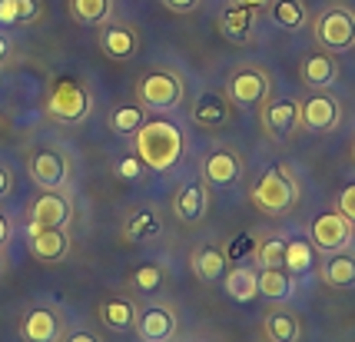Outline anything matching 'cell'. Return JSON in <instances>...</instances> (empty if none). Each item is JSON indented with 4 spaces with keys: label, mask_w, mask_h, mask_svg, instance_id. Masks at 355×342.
<instances>
[{
    "label": "cell",
    "mask_w": 355,
    "mask_h": 342,
    "mask_svg": "<svg viewBox=\"0 0 355 342\" xmlns=\"http://www.w3.org/2000/svg\"><path fill=\"white\" fill-rule=\"evenodd\" d=\"M146 123V110L143 103H120L110 110V130L120 137H137V130Z\"/></svg>",
    "instance_id": "83f0119b"
},
{
    "label": "cell",
    "mask_w": 355,
    "mask_h": 342,
    "mask_svg": "<svg viewBox=\"0 0 355 342\" xmlns=\"http://www.w3.org/2000/svg\"><path fill=\"white\" fill-rule=\"evenodd\" d=\"M352 236H355V226L345 216H342L339 210L322 213V216H315L309 223V243L315 246V253H325V256L349 249Z\"/></svg>",
    "instance_id": "8992f818"
},
{
    "label": "cell",
    "mask_w": 355,
    "mask_h": 342,
    "mask_svg": "<svg viewBox=\"0 0 355 342\" xmlns=\"http://www.w3.org/2000/svg\"><path fill=\"white\" fill-rule=\"evenodd\" d=\"M263 126H266V133H272L276 140L295 137L302 130L299 100H293V96H269L263 103Z\"/></svg>",
    "instance_id": "9c48e42d"
},
{
    "label": "cell",
    "mask_w": 355,
    "mask_h": 342,
    "mask_svg": "<svg viewBox=\"0 0 355 342\" xmlns=\"http://www.w3.org/2000/svg\"><path fill=\"white\" fill-rule=\"evenodd\" d=\"M20 24V0H0V27Z\"/></svg>",
    "instance_id": "d590c367"
},
{
    "label": "cell",
    "mask_w": 355,
    "mask_h": 342,
    "mask_svg": "<svg viewBox=\"0 0 355 342\" xmlns=\"http://www.w3.org/2000/svg\"><path fill=\"white\" fill-rule=\"evenodd\" d=\"M70 216H73V206H70L67 196L44 193L31 210V226H37V230H63L70 223Z\"/></svg>",
    "instance_id": "8fae6325"
},
{
    "label": "cell",
    "mask_w": 355,
    "mask_h": 342,
    "mask_svg": "<svg viewBox=\"0 0 355 342\" xmlns=\"http://www.w3.org/2000/svg\"><path fill=\"white\" fill-rule=\"evenodd\" d=\"M299 117H302V130L309 133H332L342 120V103L339 96H332L329 90H312L299 103Z\"/></svg>",
    "instance_id": "52a82bcc"
},
{
    "label": "cell",
    "mask_w": 355,
    "mask_h": 342,
    "mask_svg": "<svg viewBox=\"0 0 355 342\" xmlns=\"http://www.w3.org/2000/svg\"><path fill=\"white\" fill-rule=\"evenodd\" d=\"M10 183H14V180H10V173H7L3 166H0V200H3V196L10 193Z\"/></svg>",
    "instance_id": "ab89813d"
},
{
    "label": "cell",
    "mask_w": 355,
    "mask_h": 342,
    "mask_svg": "<svg viewBox=\"0 0 355 342\" xmlns=\"http://www.w3.org/2000/svg\"><path fill=\"white\" fill-rule=\"evenodd\" d=\"M315 40L329 53H345L355 47V14L349 7H329L315 20Z\"/></svg>",
    "instance_id": "5b68a950"
},
{
    "label": "cell",
    "mask_w": 355,
    "mask_h": 342,
    "mask_svg": "<svg viewBox=\"0 0 355 342\" xmlns=\"http://www.w3.org/2000/svg\"><path fill=\"white\" fill-rule=\"evenodd\" d=\"M3 239H7V219L0 216V243H3Z\"/></svg>",
    "instance_id": "7bdbcfd3"
},
{
    "label": "cell",
    "mask_w": 355,
    "mask_h": 342,
    "mask_svg": "<svg viewBox=\"0 0 355 342\" xmlns=\"http://www.w3.org/2000/svg\"><path fill=\"white\" fill-rule=\"evenodd\" d=\"M137 332L143 342H170L176 332V316L166 306H153L137 319Z\"/></svg>",
    "instance_id": "d6986e66"
},
{
    "label": "cell",
    "mask_w": 355,
    "mask_h": 342,
    "mask_svg": "<svg viewBox=\"0 0 355 342\" xmlns=\"http://www.w3.org/2000/svg\"><path fill=\"white\" fill-rule=\"evenodd\" d=\"M336 210H339L342 216L355 226V183H345V187L339 189V196H336Z\"/></svg>",
    "instance_id": "836d02e7"
},
{
    "label": "cell",
    "mask_w": 355,
    "mask_h": 342,
    "mask_svg": "<svg viewBox=\"0 0 355 342\" xmlns=\"http://www.w3.org/2000/svg\"><path fill=\"white\" fill-rule=\"evenodd\" d=\"M269 20L282 31H302L309 14L302 0H269Z\"/></svg>",
    "instance_id": "d4e9b609"
},
{
    "label": "cell",
    "mask_w": 355,
    "mask_h": 342,
    "mask_svg": "<svg viewBox=\"0 0 355 342\" xmlns=\"http://www.w3.org/2000/svg\"><path fill=\"white\" fill-rule=\"evenodd\" d=\"M60 336V319L53 309H33L24 319V339L27 342H57Z\"/></svg>",
    "instance_id": "cb8c5ba5"
},
{
    "label": "cell",
    "mask_w": 355,
    "mask_h": 342,
    "mask_svg": "<svg viewBox=\"0 0 355 342\" xmlns=\"http://www.w3.org/2000/svg\"><path fill=\"white\" fill-rule=\"evenodd\" d=\"M352 156H355V143H352Z\"/></svg>",
    "instance_id": "ee69618b"
},
{
    "label": "cell",
    "mask_w": 355,
    "mask_h": 342,
    "mask_svg": "<svg viewBox=\"0 0 355 342\" xmlns=\"http://www.w3.org/2000/svg\"><path fill=\"white\" fill-rule=\"evenodd\" d=\"M249 203L266 213V216H282V213H289L295 203H299V183H295V176L289 170H266L252 187H249Z\"/></svg>",
    "instance_id": "7a4b0ae2"
},
{
    "label": "cell",
    "mask_w": 355,
    "mask_h": 342,
    "mask_svg": "<svg viewBox=\"0 0 355 342\" xmlns=\"http://www.w3.org/2000/svg\"><path fill=\"white\" fill-rule=\"evenodd\" d=\"M223 289L232 302H252L259 296V286H256V269L249 266H236V269H226L223 276Z\"/></svg>",
    "instance_id": "603a6c76"
},
{
    "label": "cell",
    "mask_w": 355,
    "mask_h": 342,
    "mask_svg": "<svg viewBox=\"0 0 355 342\" xmlns=\"http://www.w3.org/2000/svg\"><path fill=\"white\" fill-rule=\"evenodd\" d=\"M116 176L126 180V183L139 180V176H143V160H139V156H123V160L116 163Z\"/></svg>",
    "instance_id": "e575fe53"
},
{
    "label": "cell",
    "mask_w": 355,
    "mask_h": 342,
    "mask_svg": "<svg viewBox=\"0 0 355 342\" xmlns=\"http://www.w3.org/2000/svg\"><path fill=\"white\" fill-rule=\"evenodd\" d=\"M252 31H256V10L230 3V7L219 14V33H223L230 44H249V40H252Z\"/></svg>",
    "instance_id": "e0dca14e"
},
{
    "label": "cell",
    "mask_w": 355,
    "mask_h": 342,
    "mask_svg": "<svg viewBox=\"0 0 355 342\" xmlns=\"http://www.w3.org/2000/svg\"><path fill=\"white\" fill-rule=\"evenodd\" d=\"M100 319H103L110 329L126 332L130 326H137V306L126 302V299H107V302L100 306Z\"/></svg>",
    "instance_id": "f1b7e54d"
},
{
    "label": "cell",
    "mask_w": 355,
    "mask_h": 342,
    "mask_svg": "<svg viewBox=\"0 0 355 342\" xmlns=\"http://www.w3.org/2000/svg\"><path fill=\"white\" fill-rule=\"evenodd\" d=\"M286 269H289V276H309L315 269V246L309 239H302V236L286 239Z\"/></svg>",
    "instance_id": "4316f807"
},
{
    "label": "cell",
    "mask_w": 355,
    "mask_h": 342,
    "mask_svg": "<svg viewBox=\"0 0 355 342\" xmlns=\"http://www.w3.org/2000/svg\"><path fill=\"white\" fill-rule=\"evenodd\" d=\"M67 342H100V339H96L93 332H77V336H70Z\"/></svg>",
    "instance_id": "60d3db41"
},
{
    "label": "cell",
    "mask_w": 355,
    "mask_h": 342,
    "mask_svg": "<svg viewBox=\"0 0 355 342\" xmlns=\"http://www.w3.org/2000/svg\"><path fill=\"white\" fill-rule=\"evenodd\" d=\"M133 282H137L139 293H156L159 282H163V269L156 263H143L137 273H133Z\"/></svg>",
    "instance_id": "d6a6232c"
},
{
    "label": "cell",
    "mask_w": 355,
    "mask_h": 342,
    "mask_svg": "<svg viewBox=\"0 0 355 342\" xmlns=\"http://www.w3.org/2000/svg\"><path fill=\"white\" fill-rule=\"evenodd\" d=\"M110 10H113V0H70V17L77 24H107Z\"/></svg>",
    "instance_id": "f546056e"
},
{
    "label": "cell",
    "mask_w": 355,
    "mask_h": 342,
    "mask_svg": "<svg viewBox=\"0 0 355 342\" xmlns=\"http://www.w3.org/2000/svg\"><path fill=\"white\" fill-rule=\"evenodd\" d=\"M183 130L176 123H166V120H146V123L137 130V156L143 160L146 170L166 173L180 163L183 156Z\"/></svg>",
    "instance_id": "6da1fadb"
},
{
    "label": "cell",
    "mask_w": 355,
    "mask_h": 342,
    "mask_svg": "<svg viewBox=\"0 0 355 342\" xmlns=\"http://www.w3.org/2000/svg\"><path fill=\"white\" fill-rule=\"evenodd\" d=\"M31 176L46 193H57V189L67 187V160L57 150H40L31 160Z\"/></svg>",
    "instance_id": "4fadbf2b"
},
{
    "label": "cell",
    "mask_w": 355,
    "mask_h": 342,
    "mask_svg": "<svg viewBox=\"0 0 355 342\" xmlns=\"http://www.w3.org/2000/svg\"><path fill=\"white\" fill-rule=\"evenodd\" d=\"M31 253L44 263H60L70 253V236H67V230H37V226H31Z\"/></svg>",
    "instance_id": "ac0fdd59"
},
{
    "label": "cell",
    "mask_w": 355,
    "mask_h": 342,
    "mask_svg": "<svg viewBox=\"0 0 355 342\" xmlns=\"http://www.w3.org/2000/svg\"><path fill=\"white\" fill-rule=\"evenodd\" d=\"M243 249H249V253H252V239H249V236H243V239H232L230 243V249H226V256H230V259H239V253H243Z\"/></svg>",
    "instance_id": "74e56055"
},
{
    "label": "cell",
    "mask_w": 355,
    "mask_h": 342,
    "mask_svg": "<svg viewBox=\"0 0 355 342\" xmlns=\"http://www.w3.org/2000/svg\"><path fill=\"white\" fill-rule=\"evenodd\" d=\"M209 210V189L202 180H193V183H183L173 196V213L183 219V223H200Z\"/></svg>",
    "instance_id": "9a60e30c"
},
{
    "label": "cell",
    "mask_w": 355,
    "mask_h": 342,
    "mask_svg": "<svg viewBox=\"0 0 355 342\" xmlns=\"http://www.w3.org/2000/svg\"><path fill=\"white\" fill-rule=\"evenodd\" d=\"M302 80L309 90H332L339 83V60L329 50H312L302 60Z\"/></svg>",
    "instance_id": "7c38bea8"
},
{
    "label": "cell",
    "mask_w": 355,
    "mask_h": 342,
    "mask_svg": "<svg viewBox=\"0 0 355 342\" xmlns=\"http://www.w3.org/2000/svg\"><path fill=\"white\" fill-rule=\"evenodd\" d=\"M7 50H10V44H7V40H3V37H0V60H3V57H7Z\"/></svg>",
    "instance_id": "b9f144b4"
},
{
    "label": "cell",
    "mask_w": 355,
    "mask_h": 342,
    "mask_svg": "<svg viewBox=\"0 0 355 342\" xmlns=\"http://www.w3.org/2000/svg\"><path fill=\"white\" fill-rule=\"evenodd\" d=\"M126 236L133 239V243H143V239H153L159 236V216H156L153 210H137L133 216L126 219Z\"/></svg>",
    "instance_id": "1f68e13d"
},
{
    "label": "cell",
    "mask_w": 355,
    "mask_h": 342,
    "mask_svg": "<svg viewBox=\"0 0 355 342\" xmlns=\"http://www.w3.org/2000/svg\"><path fill=\"white\" fill-rule=\"evenodd\" d=\"M239 176H243V160L226 146L213 150L202 160V183H209V187H232V183H239Z\"/></svg>",
    "instance_id": "30bf717a"
},
{
    "label": "cell",
    "mask_w": 355,
    "mask_h": 342,
    "mask_svg": "<svg viewBox=\"0 0 355 342\" xmlns=\"http://www.w3.org/2000/svg\"><path fill=\"white\" fill-rule=\"evenodd\" d=\"M230 117H232V103L230 96L219 94V90H206L193 103V123H200L202 130H219V126L230 123Z\"/></svg>",
    "instance_id": "5bb4252c"
},
{
    "label": "cell",
    "mask_w": 355,
    "mask_h": 342,
    "mask_svg": "<svg viewBox=\"0 0 355 342\" xmlns=\"http://www.w3.org/2000/svg\"><path fill=\"white\" fill-rule=\"evenodd\" d=\"M90 94L87 87L73 77H60L53 87H50V96H46V110L53 120L60 123H80L90 117Z\"/></svg>",
    "instance_id": "3957f363"
},
{
    "label": "cell",
    "mask_w": 355,
    "mask_h": 342,
    "mask_svg": "<svg viewBox=\"0 0 355 342\" xmlns=\"http://www.w3.org/2000/svg\"><path fill=\"white\" fill-rule=\"evenodd\" d=\"M0 269H3V259H0Z\"/></svg>",
    "instance_id": "f6af8a7d"
},
{
    "label": "cell",
    "mask_w": 355,
    "mask_h": 342,
    "mask_svg": "<svg viewBox=\"0 0 355 342\" xmlns=\"http://www.w3.org/2000/svg\"><path fill=\"white\" fill-rule=\"evenodd\" d=\"M256 286L259 296L269 302H286L295 296V276H289V269H256Z\"/></svg>",
    "instance_id": "ffe728a7"
},
{
    "label": "cell",
    "mask_w": 355,
    "mask_h": 342,
    "mask_svg": "<svg viewBox=\"0 0 355 342\" xmlns=\"http://www.w3.org/2000/svg\"><path fill=\"white\" fill-rule=\"evenodd\" d=\"M263 329L269 342H299V319L289 309H269Z\"/></svg>",
    "instance_id": "484cf974"
},
{
    "label": "cell",
    "mask_w": 355,
    "mask_h": 342,
    "mask_svg": "<svg viewBox=\"0 0 355 342\" xmlns=\"http://www.w3.org/2000/svg\"><path fill=\"white\" fill-rule=\"evenodd\" d=\"M137 96L146 110L170 113V110H176L183 103V80L176 77L173 70H150V74L139 77Z\"/></svg>",
    "instance_id": "277c9868"
},
{
    "label": "cell",
    "mask_w": 355,
    "mask_h": 342,
    "mask_svg": "<svg viewBox=\"0 0 355 342\" xmlns=\"http://www.w3.org/2000/svg\"><path fill=\"white\" fill-rule=\"evenodd\" d=\"M226 96L236 107H259L269 100V77L263 67H239L226 80Z\"/></svg>",
    "instance_id": "ba28073f"
},
{
    "label": "cell",
    "mask_w": 355,
    "mask_h": 342,
    "mask_svg": "<svg viewBox=\"0 0 355 342\" xmlns=\"http://www.w3.org/2000/svg\"><path fill=\"white\" fill-rule=\"evenodd\" d=\"M100 47L107 57L113 60H130V57H137L139 50V37L133 27H126V24H107L103 31H100Z\"/></svg>",
    "instance_id": "2e32d148"
},
{
    "label": "cell",
    "mask_w": 355,
    "mask_h": 342,
    "mask_svg": "<svg viewBox=\"0 0 355 342\" xmlns=\"http://www.w3.org/2000/svg\"><path fill=\"white\" fill-rule=\"evenodd\" d=\"M230 3H236V7H249V10H263V7H269V0H230Z\"/></svg>",
    "instance_id": "f35d334b"
},
{
    "label": "cell",
    "mask_w": 355,
    "mask_h": 342,
    "mask_svg": "<svg viewBox=\"0 0 355 342\" xmlns=\"http://www.w3.org/2000/svg\"><path fill=\"white\" fill-rule=\"evenodd\" d=\"M200 3H202V0H163V7H166V10H173V14H193Z\"/></svg>",
    "instance_id": "8d00e7d4"
},
{
    "label": "cell",
    "mask_w": 355,
    "mask_h": 342,
    "mask_svg": "<svg viewBox=\"0 0 355 342\" xmlns=\"http://www.w3.org/2000/svg\"><path fill=\"white\" fill-rule=\"evenodd\" d=\"M322 282L332 286V289H355V253L342 249V253H332L322 263Z\"/></svg>",
    "instance_id": "44dd1931"
},
{
    "label": "cell",
    "mask_w": 355,
    "mask_h": 342,
    "mask_svg": "<svg viewBox=\"0 0 355 342\" xmlns=\"http://www.w3.org/2000/svg\"><path fill=\"white\" fill-rule=\"evenodd\" d=\"M252 259L259 269H286V239L282 236H266L263 243H256L252 249Z\"/></svg>",
    "instance_id": "4dcf8cb0"
},
{
    "label": "cell",
    "mask_w": 355,
    "mask_h": 342,
    "mask_svg": "<svg viewBox=\"0 0 355 342\" xmlns=\"http://www.w3.org/2000/svg\"><path fill=\"white\" fill-rule=\"evenodd\" d=\"M193 269H196V276L202 282H223L226 269H230V256L219 246H200L196 256H193Z\"/></svg>",
    "instance_id": "7402d4cb"
}]
</instances>
